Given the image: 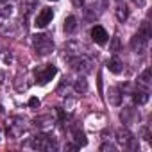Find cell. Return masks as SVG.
I'll list each match as a JSON object with an SVG mask.
<instances>
[{"label": "cell", "instance_id": "1", "mask_svg": "<svg viewBox=\"0 0 152 152\" xmlns=\"http://www.w3.org/2000/svg\"><path fill=\"white\" fill-rule=\"evenodd\" d=\"M32 45L39 56H48L54 50V41L48 34H36L32 38Z\"/></svg>", "mask_w": 152, "mask_h": 152}, {"label": "cell", "instance_id": "2", "mask_svg": "<svg viewBox=\"0 0 152 152\" xmlns=\"http://www.w3.org/2000/svg\"><path fill=\"white\" fill-rule=\"evenodd\" d=\"M31 147L38 148V150H54V148H57V143H56L54 136L41 132V134H36L31 140Z\"/></svg>", "mask_w": 152, "mask_h": 152}, {"label": "cell", "instance_id": "3", "mask_svg": "<svg viewBox=\"0 0 152 152\" xmlns=\"http://www.w3.org/2000/svg\"><path fill=\"white\" fill-rule=\"evenodd\" d=\"M68 63H70V66H72L75 72H81V73H86V72L91 70V59L86 57L84 54H79V56L70 57Z\"/></svg>", "mask_w": 152, "mask_h": 152}, {"label": "cell", "instance_id": "4", "mask_svg": "<svg viewBox=\"0 0 152 152\" xmlns=\"http://www.w3.org/2000/svg\"><path fill=\"white\" fill-rule=\"evenodd\" d=\"M57 73V68L54 64H47L45 68H39L36 70V77H38V83L39 84H47L48 81L54 79V75Z\"/></svg>", "mask_w": 152, "mask_h": 152}, {"label": "cell", "instance_id": "5", "mask_svg": "<svg viewBox=\"0 0 152 152\" xmlns=\"http://www.w3.org/2000/svg\"><path fill=\"white\" fill-rule=\"evenodd\" d=\"M52 18H54V11H52L50 7H43V9L38 13V16H36L34 25H36L38 29H45V27L52 22Z\"/></svg>", "mask_w": 152, "mask_h": 152}, {"label": "cell", "instance_id": "6", "mask_svg": "<svg viewBox=\"0 0 152 152\" xmlns=\"http://www.w3.org/2000/svg\"><path fill=\"white\" fill-rule=\"evenodd\" d=\"M116 141L127 148H136V140L132 138V134L127 131V129H120L116 132Z\"/></svg>", "mask_w": 152, "mask_h": 152}, {"label": "cell", "instance_id": "7", "mask_svg": "<svg viewBox=\"0 0 152 152\" xmlns=\"http://www.w3.org/2000/svg\"><path fill=\"white\" fill-rule=\"evenodd\" d=\"M147 43H148V38L143 36L141 32H138V34L131 39V47H132V50H134L136 54H143V52L147 50Z\"/></svg>", "mask_w": 152, "mask_h": 152}, {"label": "cell", "instance_id": "8", "mask_svg": "<svg viewBox=\"0 0 152 152\" xmlns=\"http://www.w3.org/2000/svg\"><path fill=\"white\" fill-rule=\"evenodd\" d=\"M91 38H93V41H95V43H99V45H106V43H107V39H109L107 31H106L102 25H95V27L91 29Z\"/></svg>", "mask_w": 152, "mask_h": 152}, {"label": "cell", "instance_id": "9", "mask_svg": "<svg viewBox=\"0 0 152 152\" xmlns=\"http://www.w3.org/2000/svg\"><path fill=\"white\" fill-rule=\"evenodd\" d=\"M15 13L13 0H0V18H9Z\"/></svg>", "mask_w": 152, "mask_h": 152}, {"label": "cell", "instance_id": "10", "mask_svg": "<svg viewBox=\"0 0 152 152\" xmlns=\"http://www.w3.org/2000/svg\"><path fill=\"white\" fill-rule=\"evenodd\" d=\"M16 122H18V124H15V120H13V124H9V127H7V131H9V134H11L13 138H18V136L25 131V120L16 118Z\"/></svg>", "mask_w": 152, "mask_h": 152}, {"label": "cell", "instance_id": "11", "mask_svg": "<svg viewBox=\"0 0 152 152\" xmlns=\"http://www.w3.org/2000/svg\"><path fill=\"white\" fill-rule=\"evenodd\" d=\"M107 100H109L111 106H120V104H122V93H120V90H118V88H109V91H107Z\"/></svg>", "mask_w": 152, "mask_h": 152}, {"label": "cell", "instance_id": "12", "mask_svg": "<svg viewBox=\"0 0 152 152\" xmlns=\"http://www.w3.org/2000/svg\"><path fill=\"white\" fill-rule=\"evenodd\" d=\"M138 86L143 88L145 91L150 90V86H152V83H150V70H145V72L140 75V77H138Z\"/></svg>", "mask_w": 152, "mask_h": 152}, {"label": "cell", "instance_id": "13", "mask_svg": "<svg viewBox=\"0 0 152 152\" xmlns=\"http://www.w3.org/2000/svg\"><path fill=\"white\" fill-rule=\"evenodd\" d=\"M73 141H75V147H84V145L88 143L86 134H84L79 127H73Z\"/></svg>", "mask_w": 152, "mask_h": 152}, {"label": "cell", "instance_id": "14", "mask_svg": "<svg viewBox=\"0 0 152 152\" xmlns=\"http://www.w3.org/2000/svg\"><path fill=\"white\" fill-rule=\"evenodd\" d=\"M66 50H68L70 54H75V56H79V54H83L81 50H84V52H88V48H86V45H83V43H77V41H70V43L66 45Z\"/></svg>", "mask_w": 152, "mask_h": 152}, {"label": "cell", "instance_id": "15", "mask_svg": "<svg viewBox=\"0 0 152 152\" xmlns=\"http://www.w3.org/2000/svg\"><path fill=\"white\" fill-rule=\"evenodd\" d=\"M38 6V0H23V18L27 20Z\"/></svg>", "mask_w": 152, "mask_h": 152}, {"label": "cell", "instance_id": "16", "mask_svg": "<svg viewBox=\"0 0 152 152\" xmlns=\"http://www.w3.org/2000/svg\"><path fill=\"white\" fill-rule=\"evenodd\" d=\"M107 68H109L111 73H120V72L124 70V64H122V61H120L118 57H113V59H109Z\"/></svg>", "mask_w": 152, "mask_h": 152}, {"label": "cell", "instance_id": "17", "mask_svg": "<svg viewBox=\"0 0 152 152\" xmlns=\"http://www.w3.org/2000/svg\"><path fill=\"white\" fill-rule=\"evenodd\" d=\"M115 13H116V18H118V22H122V23H124L127 18H129V9H127L125 6H118Z\"/></svg>", "mask_w": 152, "mask_h": 152}, {"label": "cell", "instance_id": "18", "mask_svg": "<svg viewBox=\"0 0 152 152\" xmlns=\"http://www.w3.org/2000/svg\"><path fill=\"white\" fill-rule=\"evenodd\" d=\"M134 102L138 104V106H141V104H147L148 102V91H136L134 93Z\"/></svg>", "mask_w": 152, "mask_h": 152}, {"label": "cell", "instance_id": "19", "mask_svg": "<svg viewBox=\"0 0 152 152\" xmlns=\"http://www.w3.org/2000/svg\"><path fill=\"white\" fill-rule=\"evenodd\" d=\"M73 90L77 91V93H86V91H88V81H86L84 77H81L77 83L73 84Z\"/></svg>", "mask_w": 152, "mask_h": 152}, {"label": "cell", "instance_id": "20", "mask_svg": "<svg viewBox=\"0 0 152 152\" xmlns=\"http://www.w3.org/2000/svg\"><path fill=\"white\" fill-rule=\"evenodd\" d=\"M75 27H77V18H75V16H68L64 20V31L66 32H73Z\"/></svg>", "mask_w": 152, "mask_h": 152}, {"label": "cell", "instance_id": "21", "mask_svg": "<svg viewBox=\"0 0 152 152\" xmlns=\"http://www.w3.org/2000/svg\"><path fill=\"white\" fill-rule=\"evenodd\" d=\"M120 48H122L120 38H111V45H109V50H111L113 54H116V52H120Z\"/></svg>", "mask_w": 152, "mask_h": 152}, {"label": "cell", "instance_id": "22", "mask_svg": "<svg viewBox=\"0 0 152 152\" xmlns=\"http://www.w3.org/2000/svg\"><path fill=\"white\" fill-rule=\"evenodd\" d=\"M100 150H102V152H106V150H116V147H115L113 143H109V141H106V143H102V147H100Z\"/></svg>", "mask_w": 152, "mask_h": 152}, {"label": "cell", "instance_id": "23", "mask_svg": "<svg viewBox=\"0 0 152 152\" xmlns=\"http://www.w3.org/2000/svg\"><path fill=\"white\" fill-rule=\"evenodd\" d=\"M93 4H100V11L107 7V0H93Z\"/></svg>", "mask_w": 152, "mask_h": 152}, {"label": "cell", "instance_id": "24", "mask_svg": "<svg viewBox=\"0 0 152 152\" xmlns=\"http://www.w3.org/2000/svg\"><path fill=\"white\" fill-rule=\"evenodd\" d=\"M29 106H31V107H39V100H38L36 97H32V99L29 100Z\"/></svg>", "mask_w": 152, "mask_h": 152}, {"label": "cell", "instance_id": "25", "mask_svg": "<svg viewBox=\"0 0 152 152\" xmlns=\"http://www.w3.org/2000/svg\"><path fill=\"white\" fill-rule=\"evenodd\" d=\"M132 2L138 6V7H145V4H147V0H132Z\"/></svg>", "mask_w": 152, "mask_h": 152}, {"label": "cell", "instance_id": "26", "mask_svg": "<svg viewBox=\"0 0 152 152\" xmlns=\"http://www.w3.org/2000/svg\"><path fill=\"white\" fill-rule=\"evenodd\" d=\"M4 61H6V63L9 64V63L13 61V57H11V54H6V57H4Z\"/></svg>", "mask_w": 152, "mask_h": 152}, {"label": "cell", "instance_id": "27", "mask_svg": "<svg viewBox=\"0 0 152 152\" xmlns=\"http://www.w3.org/2000/svg\"><path fill=\"white\" fill-rule=\"evenodd\" d=\"M73 4H75V6H79V7H81V6L84 4V0H73Z\"/></svg>", "mask_w": 152, "mask_h": 152}, {"label": "cell", "instance_id": "28", "mask_svg": "<svg viewBox=\"0 0 152 152\" xmlns=\"http://www.w3.org/2000/svg\"><path fill=\"white\" fill-rule=\"evenodd\" d=\"M4 77H6V73H4V72H0V84L4 83Z\"/></svg>", "mask_w": 152, "mask_h": 152}, {"label": "cell", "instance_id": "29", "mask_svg": "<svg viewBox=\"0 0 152 152\" xmlns=\"http://www.w3.org/2000/svg\"><path fill=\"white\" fill-rule=\"evenodd\" d=\"M2 111H4V107H2V106H0V113H2Z\"/></svg>", "mask_w": 152, "mask_h": 152}, {"label": "cell", "instance_id": "30", "mask_svg": "<svg viewBox=\"0 0 152 152\" xmlns=\"http://www.w3.org/2000/svg\"><path fill=\"white\" fill-rule=\"evenodd\" d=\"M116 2H120V0H116Z\"/></svg>", "mask_w": 152, "mask_h": 152}, {"label": "cell", "instance_id": "31", "mask_svg": "<svg viewBox=\"0 0 152 152\" xmlns=\"http://www.w3.org/2000/svg\"><path fill=\"white\" fill-rule=\"evenodd\" d=\"M54 2H56V0H54Z\"/></svg>", "mask_w": 152, "mask_h": 152}]
</instances>
